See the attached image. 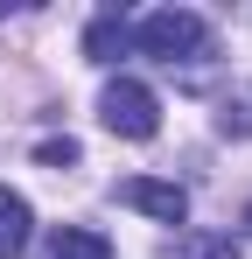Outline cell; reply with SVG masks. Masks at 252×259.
<instances>
[{
  "label": "cell",
  "mask_w": 252,
  "mask_h": 259,
  "mask_svg": "<svg viewBox=\"0 0 252 259\" xmlns=\"http://www.w3.org/2000/svg\"><path fill=\"white\" fill-rule=\"evenodd\" d=\"M196 259H238V245H231V238H203V245H196Z\"/></svg>",
  "instance_id": "obj_8"
},
{
  "label": "cell",
  "mask_w": 252,
  "mask_h": 259,
  "mask_svg": "<svg viewBox=\"0 0 252 259\" xmlns=\"http://www.w3.org/2000/svg\"><path fill=\"white\" fill-rule=\"evenodd\" d=\"M98 119L119 133V140H154L161 133V98L147 84H133V77H112L105 98H98Z\"/></svg>",
  "instance_id": "obj_2"
},
{
  "label": "cell",
  "mask_w": 252,
  "mask_h": 259,
  "mask_svg": "<svg viewBox=\"0 0 252 259\" xmlns=\"http://www.w3.org/2000/svg\"><path fill=\"white\" fill-rule=\"evenodd\" d=\"M28 231H35V210H28V196L0 189V259H21V252H28Z\"/></svg>",
  "instance_id": "obj_4"
},
{
  "label": "cell",
  "mask_w": 252,
  "mask_h": 259,
  "mask_svg": "<svg viewBox=\"0 0 252 259\" xmlns=\"http://www.w3.org/2000/svg\"><path fill=\"white\" fill-rule=\"evenodd\" d=\"M119 203H126V210H147V217H161V224H182V217H189V196H182L175 182H147V175L119 182Z\"/></svg>",
  "instance_id": "obj_3"
},
{
  "label": "cell",
  "mask_w": 252,
  "mask_h": 259,
  "mask_svg": "<svg viewBox=\"0 0 252 259\" xmlns=\"http://www.w3.org/2000/svg\"><path fill=\"white\" fill-rule=\"evenodd\" d=\"M245 231H252V203H245Z\"/></svg>",
  "instance_id": "obj_9"
},
{
  "label": "cell",
  "mask_w": 252,
  "mask_h": 259,
  "mask_svg": "<svg viewBox=\"0 0 252 259\" xmlns=\"http://www.w3.org/2000/svg\"><path fill=\"white\" fill-rule=\"evenodd\" d=\"M35 161H42V168H77V140H70V133H63V140H42Z\"/></svg>",
  "instance_id": "obj_7"
},
{
  "label": "cell",
  "mask_w": 252,
  "mask_h": 259,
  "mask_svg": "<svg viewBox=\"0 0 252 259\" xmlns=\"http://www.w3.org/2000/svg\"><path fill=\"white\" fill-rule=\"evenodd\" d=\"M119 49H126V21L119 14H98V21L84 28V56H91V63H119Z\"/></svg>",
  "instance_id": "obj_6"
},
{
  "label": "cell",
  "mask_w": 252,
  "mask_h": 259,
  "mask_svg": "<svg viewBox=\"0 0 252 259\" xmlns=\"http://www.w3.org/2000/svg\"><path fill=\"white\" fill-rule=\"evenodd\" d=\"M126 42L140 49V56H154V63H189L203 49V21L189 7H161V14H140L126 28Z\"/></svg>",
  "instance_id": "obj_1"
},
{
  "label": "cell",
  "mask_w": 252,
  "mask_h": 259,
  "mask_svg": "<svg viewBox=\"0 0 252 259\" xmlns=\"http://www.w3.org/2000/svg\"><path fill=\"white\" fill-rule=\"evenodd\" d=\"M49 259H112V238H98L84 224H56L49 231Z\"/></svg>",
  "instance_id": "obj_5"
}]
</instances>
